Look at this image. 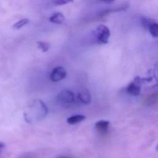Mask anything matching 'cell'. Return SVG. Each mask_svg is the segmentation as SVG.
Masks as SVG:
<instances>
[{
	"label": "cell",
	"instance_id": "ba28073f",
	"mask_svg": "<svg viewBox=\"0 0 158 158\" xmlns=\"http://www.w3.org/2000/svg\"><path fill=\"white\" fill-rule=\"evenodd\" d=\"M78 99L85 104H89L91 102V94L88 89H83L77 94Z\"/></svg>",
	"mask_w": 158,
	"mask_h": 158
},
{
	"label": "cell",
	"instance_id": "277c9868",
	"mask_svg": "<svg viewBox=\"0 0 158 158\" xmlns=\"http://www.w3.org/2000/svg\"><path fill=\"white\" fill-rule=\"evenodd\" d=\"M143 78L136 77L126 88L127 93L131 96H137L140 94Z\"/></svg>",
	"mask_w": 158,
	"mask_h": 158
},
{
	"label": "cell",
	"instance_id": "e0dca14e",
	"mask_svg": "<svg viewBox=\"0 0 158 158\" xmlns=\"http://www.w3.org/2000/svg\"><path fill=\"white\" fill-rule=\"evenodd\" d=\"M156 149H157V151H158V145H157V148H156Z\"/></svg>",
	"mask_w": 158,
	"mask_h": 158
},
{
	"label": "cell",
	"instance_id": "4fadbf2b",
	"mask_svg": "<svg viewBox=\"0 0 158 158\" xmlns=\"http://www.w3.org/2000/svg\"><path fill=\"white\" fill-rule=\"evenodd\" d=\"M72 2V1H70V0H55L52 1V3H54L55 5H64L65 4H67L69 2Z\"/></svg>",
	"mask_w": 158,
	"mask_h": 158
},
{
	"label": "cell",
	"instance_id": "2e32d148",
	"mask_svg": "<svg viewBox=\"0 0 158 158\" xmlns=\"http://www.w3.org/2000/svg\"><path fill=\"white\" fill-rule=\"evenodd\" d=\"M57 158H70V157H67V156H58Z\"/></svg>",
	"mask_w": 158,
	"mask_h": 158
},
{
	"label": "cell",
	"instance_id": "7c38bea8",
	"mask_svg": "<svg viewBox=\"0 0 158 158\" xmlns=\"http://www.w3.org/2000/svg\"><path fill=\"white\" fill-rule=\"evenodd\" d=\"M29 22V20L28 19H23L20 20L19 21L17 22L16 23H15L13 25V28L15 29H20V28H22V27L25 26V25H27V23H28Z\"/></svg>",
	"mask_w": 158,
	"mask_h": 158
},
{
	"label": "cell",
	"instance_id": "5bb4252c",
	"mask_svg": "<svg viewBox=\"0 0 158 158\" xmlns=\"http://www.w3.org/2000/svg\"><path fill=\"white\" fill-rule=\"evenodd\" d=\"M154 76L156 78L157 81H158V62L155 65L154 69Z\"/></svg>",
	"mask_w": 158,
	"mask_h": 158
},
{
	"label": "cell",
	"instance_id": "7a4b0ae2",
	"mask_svg": "<svg viewBox=\"0 0 158 158\" xmlns=\"http://www.w3.org/2000/svg\"><path fill=\"white\" fill-rule=\"evenodd\" d=\"M94 35L96 40L99 44H106L108 43L110 31L109 28L104 25H99L97 27Z\"/></svg>",
	"mask_w": 158,
	"mask_h": 158
},
{
	"label": "cell",
	"instance_id": "8fae6325",
	"mask_svg": "<svg viewBox=\"0 0 158 158\" xmlns=\"http://www.w3.org/2000/svg\"><path fill=\"white\" fill-rule=\"evenodd\" d=\"M38 48L43 52H46L50 48V44L48 42L45 41H38L37 42Z\"/></svg>",
	"mask_w": 158,
	"mask_h": 158
},
{
	"label": "cell",
	"instance_id": "9a60e30c",
	"mask_svg": "<svg viewBox=\"0 0 158 158\" xmlns=\"http://www.w3.org/2000/svg\"><path fill=\"white\" fill-rule=\"evenodd\" d=\"M4 146H5L4 144L3 143H2V142H0V151H1V149H2V148H4Z\"/></svg>",
	"mask_w": 158,
	"mask_h": 158
},
{
	"label": "cell",
	"instance_id": "52a82bcc",
	"mask_svg": "<svg viewBox=\"0 0 158 158\" xmlns=\"http://www.w3.org/2000/svg\"><path fill=\"white\" fill-rule=\"evenodd\" d=\"M109 124H110L109 121L105 120H101L96 122L94 125V128L101 135H105L107 133Z\"/></svg>",
	"mask_w": 158,
	"mask_h": 158
},
{
	"label": "cell",
	"instance_id": "3957f363",
	"mask_svg": "<svg viewBox=\"0 0 158 158\" xmlns=\"http://www.w3.org/2000/svg\"><path fill=\"white\" fill-rule=\"evenodd\" d=\"M142 26L148 30L152 36L158 38V22L154 19L143 17L141 20Z\"/></svg>",
	"mask_w": 158,
	"mask_h": 158
},
{
	"label": "cell",
	"instance_id": "30bf717a",
	"mask_svg": "<svg viewBox=\"0 0 158 158\" xmlns=\"http://www.w3.org/2000/svg\"><path fill=\"white\" fill-rule=\"evenodd\" d=\"M85 118H86L85 116L83 115H73L69 117L67 119V122L69 124L73 125L84 120Z\"/></svg>",
	"mask_w": 158,
	"mask_h": 158
},
{
	"label": "cell",
	"instance_id": "9c48e42d",
	"mask_svg": "<svg viewBox=\"0 0 158 158\" xmlns=\"http://www.w3.org/2000/svg\"><path fill=\"white\" fill-rule=\"evenodd\" d=\"M49 21L54 23H57L60 24L64 22L65 20V17L61 12H56L53 14L49 19Z\"/></svg>",
	"mask_w": 158,
	"mask_h": 158
},
{
	"label": "cell",
	"instance_id": "5b68a950",
	"mask_svg": "<svg viewBox=\"0 0 158 158\" xmlns=\"http://www.w3.org/2000/svg\"><path fill=\"white\" fill-rule=\"evenodd\" d=\"M67 75V72L65 69L60 66L56 67L51 71L49 78L51 80L53 81H58L63 80Z\"/></svg>",
	"mask_w": 158,
	"mask_h": 158
},
{
	"label": "cell",
	"instance_id": "8992f818",
	"mask_svg": "<svg viewBox=\"0 0 158 158\" xmlns=\"http://www.w3.org/2000/svg\"><path fill=\"white\" fill-rule=\"evenodd\" d=\"M57 99L62 103H70L74 100V94L69 90H62L58 94Z\"/></svg>",
	"mask_w": 158,
	"mask_h": 158
},
{
	"label": "cell",
	"instance_id": "6da1fadb",
	"mask_svg": "<svg viewBox=\"0 0 158 158\" xmlns=\"http://www.w3.org/2000/svg\"><path fill=\"white\" fill-rule=\"evenodd\" d=\"M27 112H24V117L27 122L39 121L43 119L48 115V107L40 99L33 101Z\"/></svg>",
	"mask_w": 158,
	"mask_h": 158
}]
</instances>
